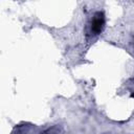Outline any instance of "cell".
Listing matches in <instances>:
<instances>
[{"mask_svg": "<svg viewBox=\"0 0 134 134\" xmlns=\"http://www.w3.org/2000/svg\"><path fill=\"white\" fill-rule=\"evenodd\" d=\"M104 16L103 14L100 13H97L93 20H92V23H91V30L94 32V34H98L102 31L103 29V26H104Z\"/></svg>", "mask_w": 134, "mask_h": 134, "instance_id": "1", "label": "cell"}]
</instances>
